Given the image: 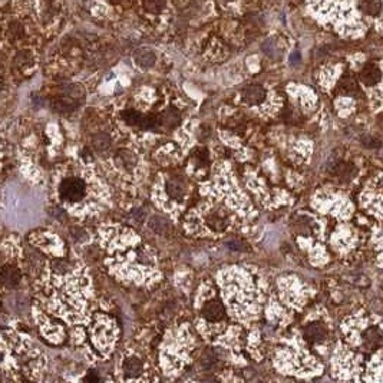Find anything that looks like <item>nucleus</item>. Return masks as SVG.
<instances>
[{"label": "nucleus", "mask_w": 383, "mask_h": 383, "mask_svg": "<svg viewBox=\"0 0 383 383\" xmlns=\"http://www.w3.org/2000/svg\"><path fill=\"white\" fill-rule=\"evenodd\" d=\"M380 79H382V72L375 63H368L360 72V81L368 86L377 85L380 82Z\"/></svg>", "instance_id": "0eeeda50"}, {"label": "nucleus", "mask_w": 383, "mask_h": 383, "mask_svg": "<svg viewBox=\"0 0 383 383\" xmlns=\"http://www.w3.org/2000/svg\"><path fill=\"white\" fill-rule=\"evenodd\" d=\"M32 55L29 52H20V54H17L15 59V65L16 66H19V68H23L26 65H31L32 63Z\"/></svg>", "instance_id": "5701e85b"}, {"label": "nucleus", "mask_w": 383, "mask_h": 383, "mask_svg": "<svg viewBox=\"0 0 383 383\" xmlns=\"http://www.w3.org/2000/svg\"><path fill=\"white\" fill-rule=\"evenodd\" d=\"M86 187L79 178H66L59 187L61 198L65 201H79L85 197Z\"/></svg>", "instance_id": "f257e3e1"}, {"label": "nucleus", "mask_w": 383, "mask_h": 383, "mask_svg": "<svg viewBox=\"0 0 383 383\" xmlns=\"http://www.w3.org/2000/svg\"><path fill=\"white\" fill-rule=\"evenodd\" d=\"M131 218L135 222H138V224H142V222L145 221L146 213L142 208H135V210H132V213H131Z\"/></svg>", "instance_id": "a878e982"}, {"label": "nucleus", "mask_w": 383, "mask_h": 383, "mask_svg": "<svg viewBox=\"0 0 383 383\" xmlns=\"http://www.w3.org/2000/svg\"><path fill=\"white\" fill-rule=\"evenodd\" d=\"M180 121H181V115H180L178 109L174 107L165 109L161 115H158L160 128H164V130H172V128H175V126H178Z\"/></svg>", "instance_id": "39448f33"}, {"label": "nucleus", "mask_w": 383, "mask_h": 383, "mask_svg": "<svg viewBox=\"0 0 383 383\" xmlns=\"http://www.w3.org/2000/svg\"><path fill=\"white\" fill-rule=\"evenodd\" d=\"M326 329H324V326L320 324V323H312V324H309L304 330V337H306L307 340L310 342V343H319V342H322L324 340V337H326Z\"/></svg>", "instance_id": "f8f14e48"}, {"label": "nucleus", "mask_w": 383, "mask_h": 383, "mask_svg": "<svg viewBox=\"0 0 383 383\" xmlns=\"http://www.w3.org/2000/svg\"><path fill=\"white\" fill-rule=\"evenodd\" d=\"M291 63H296L297 61H300V55L299 54H293L291 55Z\"/></svg>", "instance_id": "c85d7f7f"}, {"label": "nucleus", "mask_w": 383, "mask_h": 383, "mask_svg": "<svg viewBox=\"0 0 383 383\" xmlns=\"http://www.w3.org/2000/svg\"><path fill=\"white\" fill-rule=\"evenodd\" d=\"M167 192H168V195L171 198L183 199L185 194L184 185L181 184L178 180H169L168 183H167Z\"/></svg>", "instance_id": "6ab92c4d"}, {"label": "nucleus", "mask_w": 383, "mask_h": 383, "mask_svg": "<svg viewBox=\"0 0 383 383\" xmlns=\"http://www.w3.org/2000/svg\"><path fill=\"white\" fill-rule=\"evenodd\" d=\"M202 316L208 322H220L225 316V309L220 300H210L202 307Z\"/></svg>", "instance_id": "7ed1b4c3"}, {"label": "nucleus", "mask_w": 383, "mask_h": 383, "mask_svg": "<svg viewBox=\"0 0 383 383\" xmlns=\"http://www.w3.org/2000/svg\"><path fill=\"white\" fill-rule=\"evenodd\" d=\"M243 99L250 104V105H259L261 102H264L266 99V91L264 88L260 86V85H250L247 86L243 93H241Z\"/></svg>", "instance_id": "423d86ee"}, {"label": "nucleus", "mask_w": 383, "mask_h": 383, "mask_svg": "<svg viewBox=\"0 0 383 383\" xmlns=\"http://www.w3.org/2000/svg\"><path fill=\"white\" fill-rule=\"evenodd\" d=\"M134 61L138 65L139 68L142 69H149L155 65V61H157V56L154 54L151 49H138L135 50L134 54Z\"/></svg>", "instance_id": "1a4fd4ad"}, {"label": "nucleus", "mask_w": 383, "mask_h": 383, "mask_svg": "<svg viewBox=\"0 0 383 383\" xmlns=\"http://www.w3.org/2000/svg\"><path fill=\"white\" fill-rule=\"evenodd\" d=\"M2 280L3 284L8 287H16L17 284L20 283V271L19 268L12 266V264H6L3 270H2Z\"/></svg>", "instance_id": "9b49d317"}, {"label": "nucleus", "mask_w": 383, "mask_h": 383, "mask_svg": "<svg viewBox=\"0 0 383 383\" xmlns=\"http://www.w3.org/2000/svg\"><path fill=\"white\" fill-rule=\"evenodd\" d=\"M52 270L58 274H65L69 271V263L66 260H62V259H55L52 261Z\"/></svg>", "instance_id": "412c9836"}, {"label": "nucleus", "mask_w": 383, "mask_h": 383, "mask_svg": "<svg viewBox=\"0 0 383 383\" xmlns=\"http://www.w3.org/2000/svg\"><path fill=\"white\" fill-rule=\"evenodd\" d=\"M336 175L343 176V178H350L353 172V167L350 164H339L336 167Z\"/></svg>", "instance_id": "b1692460"}, {"label": "nucleus", "mask_w": 383, "mask_h": 383, "mask_svg": "<svg viewBox=\"0 0 383 383\" xmlns=\"http://www.w3.org/2000/svg\"><path fill=\"white\" fill-rule=\"evenodd\" d=\"M360 9L366 15L377 16L382 10V0H362Z\"/></svg>", "instance_id": "a211bd4d"}, {"label": "nucleus", "mask_w": 383, "mask_h": 383, "mask_svg": "<svg viewBox=\"0 0 383 383\" xmlns=\"http://www.w3.org/2000/svg\"><path fill=\"white\" fill-rule=\"evenodd\" d=\"M263 52L267 54L270 58L276 59L277 56V45L274 42V39H267L264 43H263Z\"/></svg>", "instance_id": "4be33fe9"}, {"label": "nucleus", "mask_w": 383, "mask_h": 383, "mask_svg": "<svg viewBox=\"0 0 383 383\" xmlns=\"http://www.w3.org/2000/svg\"><path fill=\"white\" fill-rule=\"evenodd\" d=\"M206 221L211 230L224 231L230 224V215L224 207H215L208 213Z\"/></svg>", "instance_id": "f03ea898"}, {"label": "nucleus", "mask_w": 383, "mask_h": 383, "mask_svg": "<svg viewBox=\"0 0 383 383\" xmlns=\"http://www.w3.org/2000/svg\"><path fill=\"white\" fill-rule=\"evenodd\" d=\"M123 370H125V376L130 379L138 377L144 370V363L138 358H128L123 363Z\"/></svg>", "instance_id": "ddd939ff"}, {"label": "nucleus", "mask_w": 383, "mask_h": 383, "mask_svg": "<svg viewBox=\"0 0 383 383\" xmlns=\"http://www.w3.org/2000/svg\"><path fill=\"white\" fill-rule=\"evenodd\" d=\"M225 247L233 250V251H245L247 250L244 243L240 241V240H228V241H225Z\"/></svg>", "instance_id": "393cba45"}, {"label": "nucleus", "mask_w": 383, "mask_h": 383, "mask_svg": "<svg viewBox=\"0 0 383 383\" xmlns=\"http://www.w3.org/2000/svg\"><path fill=\"white\" fill-rule=\"evenodd\" d=\"M362 144L366 146V148H379V146L382 145L380 141L377 138H375V137H363Z\"/></svg>", "instance_id": "bb28decb"}, {"label": "nucleus", "mask_w": 383, "mask_h": 383, "mask_svg": "<svg viewBox=\"0 0 383 383\" xmlns=\"http://www.w3.org/2000/svg\"><path fill=\"white\" fill-rule=\"evenodd\" d=\"M222 360L220 359L218 353L214 352V350H207V352L202 354L201 358V365L206 370H210V372H214L217 369L221 366Z\"/></svg>", "instance_id": "4468645a"}, {"label": "nucleus", "mask_w": 383, "mask_h": 383, "mask_svg": "<svg viewBox=\"0 0 383 383\" xmlns=\"http://www.w3.org/2000/svg\"><path fill=\"white\" fill-rule=\"evenodd\" d=\"M337 92L346 95V96H358L359 95V86L356 81L349 75H345L337 84Z\"/></svg>", "instance_id": "9d476101"}, {"label": "nucleus", "mask_w": 383, "mask_h": 383, "mask_svg": "<svg viewBox=\"0 0 383 383\" xmlns=\"http://www.w3.org/2000/svg\"><path fill=\"white\" fill-rule=\"evenodd\" d=\"M78 105H79L78 100L72 99L69 96L63 95V93H61L59 96L52 99V108H54L55 112H58V114H70V112H73L76 109Z\"/></svg>", "instance_id": "20e7f679"}, {"label": "nucleus", "mask_w": 383, "mask_h": 383, "mask_svg": "<svg viewBox=\"0 0 383 383\" xmlns=\"http://www.w3.org/2000/svg\"><path fill=\"white\" fill-rule=\"evenodd\" d=\"M61 93L63 95H66V96H69L72 99L78 100L79 104L85 99V89L82 85L79 84H69V85H65V86H62L61 88Z\"/></svg>", "instance_id": "2eb2a0df"}, {"label": "nucleus", "mask_w": 383, "mask_h": 383, "mask_svg": "<svg viewBox=\"0 0 383 383\" xmlns=\"http://www.w3.org/2000/svg\"><path fill=\"white\" fill-rule=\"evenodd\" d=\"M98 380H99V377L95 375V373H92V372L85 377V382H98Z\"/></svg>", "instance_id": "cd10ccee"}, {"label": "nucleus", "mask_w": 383, "mask_h": 383, "mask_svg": "<svg viewBox=\"0 0 383 383\" xmlns=\"http://www.w3.org/2000/svg\"><path fill=\"white\" fill-rule=\"evenodd\" d=\"M383 342V335L377 329H370L366 331L365 335V346L366 349H375L377 346L382 345Z\"/></svg>", "instance_id": "f3484780"}, {"label": "nucleus", "mask_w": 383, "mask_h": 383, "mask_svg": "<svg viewBox=\"0 0 383 383\" xmlns=\"http://www.w3.org/2000/svg\"><path fill=\"white\" fill-rule=\"evenodd\" d=\"M149 227H151V230L155 231L160 236H169L174 231V225L169 222V220H167L165 217H161V215H154V217H151Z\"/></svg>", "instance_id": "6e6552de"}, {"label": "nucleus", "mask_w": 383, "mask_h": 383, "mask_svg": "<svg viewBox=\"0 0 383 383\" xmlns=\"http://www.w3.org/2000/svg\"><path fill=\"white\" fill-rule=\"evenodd\" d=\"M144 8L149 13H161V10L165 8V0H144Z\"/></svg>", "instance_id": "aec40b11"}, {"label": "nucleus", "mask_w": 383, "mask_h": 383, "mask_svg": "<svg viewBox=\"0 0 383 383\" xmlns=\"http://www.w3.org/2000/svg\"><path fill=\"white\" fill-rule=\"evenodd\" d=\"M92 145L95 148V151L107 152L108 149L111 148V138H109V135L105 134V132H99V134L93 135Z\"/></svg>", "instance_id": "dca6fc26"}]
</instances>
